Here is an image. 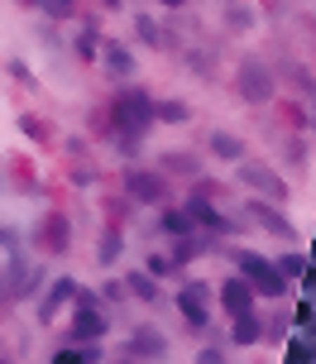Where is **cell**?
<instances>
[{"label":"cell","mask_w":316,"mask_h":364,"mask_svg":"<svg viewBox=\"0 0 316 364\" xmlns=\"http://www.w3.org/2000/svg\"><path fill=\"white\" fill-rule=\"evenodd\" d=\"M115 120H120L130 134H139L149 120H154V105H149V96H144V91H125V96L115 101Z\"/></svg>","instance_id":"6da1fadb"},{"label":"cell","mask_w":316,"mask_h":364,"mask_svg":"<svg viewBox=\"0 0 316 364\" xmlns=\"http://www.w3.org/2000/svg\"><path fill=\"white\" fill-rule=\"evenodd\" d=\"M239 268H244V278H249L254 287H263V292H283V273L268 268L259 254H239Z\"/></svg>","instance_id":"7a4b0ae2"},{"label":"cell","mask_w":316,"mask_h":364,"mask_svg":"<svg viewBox=\"0 0 316 364\" xmlns=\"http://www.w3.org/2000/svg\"><path fill=\"white\" fill-rule=\"evenodd\" d=\"M125 192H130L134 202H163V197H168V182L158 178V173H130V178H125Z\"/></svg>","instance_id":"3957f363"},{"label":"cell","mask_w":316,"mask_h":364,"mask_svg":"<svg viewBox=\"0 0 316 364\" xmlns=\"http://www.w3.org/2000/svg\"><path fill=\"white\" fill-rule=\"evenodd\" d=\"M220 302H225V312H230V316H244V312H249V302H254V292H249L244 278H230V283L220 287Z\"/></svg>","instance_id":"277c9868"},{"label":"cell","mask_w":316,"mask_h":364,"mask_svg":"<svg viewBox=\"0 0 316 364\" xmlns=\"http://www.w3.org/2000/svg\"><path fill=\"white\" fill-rule=\"evenodd\" d=\"M178 307H183V316L192 321V326H206V316H211V307H206V287H187L183 297H178Z\"/></svg>","instance_id":"5b68a950"},{"label":"cell","mask_w":316,"mask_h":364,"mask_svg":"<svg viewBox=\"0 0 316 364\" xmlns=\"http://www.w3.org/2000/svg\"><path fill=\"white\" fill-rule=\"evenodd\" d=\"M239 91H244L249 101H268V96H273V82H268L263 67H244V72H239Z\"/></svg>","instance_id":"8992f818"},{"label":"cell","mask_w":316,"mask_h":364,"mask_svg":"<svg viewBox=\"0 0 316 364\" xmlns=\"http://www.w3.org/2000/svg\"><path fill=\"white\" fill-rule=\"evenodd\" d=\"M239 173H244V182H254L263 197H283V182H278V173H273V168H263V163H244Z\"/></svg>","instance_id":"52a82bcc"},{"label":"cell","mask_w":316,"mask_h":364,"mask_svg":"<svg viewBox=\"0 0 316 364\" xmlns=\"http://www.w3.org/2000/svg\"><path fill=\"white\" fill-rule=\"evenodd\" d=\"M72 292H77V283H72V278H58V283L48 287V297L39 302V316H44V321H53V312H58V307H62Z\"/></svg>","instance_id":"ba28073f"},{"label":"cell","mask_w":316,"mask_h":364,"mask_svg":"<svg viewBox=\"0 0 316 364\" xmlns=\"http://www.w3.org/2000/svg\"><path fill=\"white\" fill-rule=\"evenodd\" d=\"M39 245H44V249H67V221H62V216H48L44 230H39Z\"/></svg>","instance_id":"9c48e42d"},{"label":"cell","mask_w":316,"mask_h":364,"mask_svg":"<svg viewBox=\"0 0 316 364\" xmlns=\"http://www.w3.org/2000/svg\"><path fill=\"white\" fill-rule=\"evenodd\" d=\"M130 355H139V360H154V355H163V340H158V331H139V336L130 340Z\"/></svg>","instance_id":"30bf717a"},{"label":"cell","mask_w":316,"mask_h":364,"mask_svg":"<svg viewBox=\"0 0 316 364\" xmlns=\"http://www.w3.org/2000/svg\"><path fill=\"white\" fill-rule=\"evenodd\" d=\"M125 287H130L139 302H158V287H154V273H130L125 278Z\"/></svg>","instance_id":"8fae6325"},{"label":"cell","mask_w":316,"mask_h":364,"mask_svg":"<svg viewBox=\"0 0 316 364\" xmlns=\"http://www.w3.org/2000/svg\"><path fill=\"white\" fill-rule=\"evenodd\" d=\"M105 67H110V72H130L134 67V58H130V48H125V44H105Z\"/></svg>","instance_id":"7c38bea8"},{"label":"cell","mask_w":316,"mask_h":364,"mask_svg":"<svg viewBox=\"0 0 316 364\" xmlns=\"http://www.w3.org/2000/svg\"><path fill=\"white\" fill-rule=\"evenodd\" d=\"M211 154H220V158H239V163H244V144H239L235 134H211Z\"/></svg>","instance_id":"4fadbf2b"},{"label":"cell","mask_w":316,"mask_h":364,"mask_svg":"<svg viewBox=\"0 0 316 364\" xmlns=\"http://www.w3.org/2000/svg\"><path fill=\"white\" fill-rule=\"evenodd\" d=\"M249 216L259 221L263 230H273V235H288V221H278V211H268L263 202H254V207H249Z\"/></svg>","instance_id":"5bb4252c"},{"label":"cell","mask_w":316,"mask_h":364,"mask_svg":"<svg viewBox=\"0 0 316 364\" xmlns=\"http://www.w3.org/2000/svg\"><path fill=\"white\" fill-rule=\"evenodd\" d=\"M101 331H105V321H101L96 312H81V316H77V326H72V336H77V340H96Z\"/></svg>","instance_id":"9a60e30c"},{"label":"cell","mask_w":316,"mask_h":364,"mask_svg":"<svg viewBox=\"0 0 316 364\" xmlns=\"http://www.w3.org/2000/svg\"><path fill=\"white\" fill-rule=\"evenodd\" d=\"M192 221H202V226H211V230H225V221H220V211H216V207H206L202 197L192 202Z\"/></svg>","instance_id":"2e32d148"},{"label":"cell","mask_w":316,"mask_h":364,"mask_svg":"<svg viewBox=\"0 0 316 364\" xmlns=\"http://www.w3.org/2000/svg\"><path fill=\"white\" fill-rule=\"evenodd\" d=\"M235 340H239V345H249V340H259V321H254V312L235 316Z\"/></svg>","instance_id":"e0dca14e"},{"label":"cell","mask_w":316,"mask_h":364,"mask_svg":"<svg viewBox=\"0 0 316 364\" xmlns=\"http://www.w3.org/2000/svg\"><path fill=\"white\" fill-rule=\"evenodd\" d=\"M163 230L187 235V230H192V211H163Z\"/></svg>","instance_id":"ac0fdd59"},{"label":"cell","mask_w":316,"mask_h":364,"mask_svg":"<svg viewBox=\"0 0 316 364\" xmlns=\"http://www.w3.org/2000/svg\"><path fill=\"white\" fill-rule=\"evenodd\" d=\"M187 115H192V110H187L183 101H163V105H154V120H173V125H178V120H187Z\"/></svg>","instance_id":"d6986e66"},{"label":"cell","mask_w":316,"mask_h":364,"mask_svg":"<svg viewBox=\"0 0 316 364\" xmlns=\"http://www.w3.org/2000/svg\"><path fill=\"white\" fill-rule=\"evenodd\" d=\"M115 259H120V235L110 230V235L101 240V264H115Z\"/></svg>","instance_id":"ffe728a7"},{"label":"cell","mask_w":316,"mask_h":364,"mask_svg":"<svg viewBox=\"0 0 316 364\" xmlns=\"http://www.w3.org/2000/svg\"><path fill=\"white\" fill-rule=\"evenodd\" d=\"M77 53H81V58H96V53H101V39H96V34H81V39H77Z\"/></svg>","instance_id":"44dd1931"},{"label":"cell","mask_w":316,"mask_h":364,"mask_svg":"<svg viewBox=\"0 0 316 364\" xmlns=\"http://www.w3.org/2000/svg\"><path fill=\"white\" fill-rule=\"evenodd\" d=\"M139 39H144V44H149V48H158V44H163V39H158V29H154V20H139Z\"/></svg>","instance_id":"7402d4cb"},{"label":"cell","mask_w":316,"mask_h":364,"mask_svg":"<svg viewBox=\"0 0 316 364\" xmlns=\"http://www.w3.org/2000/svg\"><path fill=\"white\" fill-rule=\"evenodd\" d=\"M173 264H178V259H163V254H149V273H154V278H158V273H173Z\"/></svg>","instance_id":"603a6c76"},{"label":"cell","mask_w":316,"mask_h":364,"mask_svg":"<svg viewBox=\"0 0 316 364\" xmlns=\"http://www.w3.org/2000/svg\"><path fill=\"white\" fill-rule=\"evenodd\" d=\"M53 364H91V355H81V350H62Z\"/></svg>","instance_id":"cb8c5ba5"},{"label":"cell","mask_w":316,"mask_h":364,"mask_svg":"<svg viewBox=\"0 0 316 364\" xmlns=\"http://www.w3.org/2000/svg\"><path fill=\"white\" fill-rule=\"evenodd\" d=\"M278 273H302V254H288V259H278Z\"/></svg>","instance_id":"d4e9b609"},{"label":"cell","mask_w":316,"mask_h":364,"mask_svg":"<svg viewBox=\"0 0 316 364\" xmlns=\"http://www.w3.org/2000/svg\"><path fill=\"white\" fill-rule=\"evenodd\" d=\"M307 287H312V292H316V268H307Z\"/></svg>","instance_id":"484cf974"},{"label":"cell","mask_w":316,"mask_h":364,"mask_svg":"<svg viewBox=\"0 0 316 364\" xmlns=\"http://www.w3.org/2000/svg\"><path fill=\"white\" fill-rule=\"evenodd\" d=\"M25 5H44V0H25Z\"/></svg>","instance_id":"4316f807"},{"label":"cell","mask_w":316,"mask_h":364,"mask_svg":"<svg viewBox=\"0 0 316 364\" xmlns=\"http://www.w3.org/2000/svg\"><path fill=\"white\" fill-rule=\"evenodd\" d=\"M163 5H178V0H163Z\"/></svg>","instance_id":"83f0119b"},{"label":"cell","mask_w":316,"mask_h":364,"mask_svg":"<svg viewBox=\"0 0 316 364\" xmlns=\"http://www.w3.org/2000/svg\"><path fill=\"white\" fill-rule=\"evenodd\" d=\"M105 5H120V0H105Z\"/></svg>","instance_id":"f1b7e54d"},{"label":"cell","mask_w":316,"mask_h":364,"mask_svg":"<svg viewBox=\"0 0 316 364\" xmlns=\"http://www.w3.org/2000/svg\"><path fill=\"white\" fill-rule=\"evenodd\" d=\"M62 5H67V0H62Z\"/></svg>","instance_id":"f546056e"}]
</instances>
